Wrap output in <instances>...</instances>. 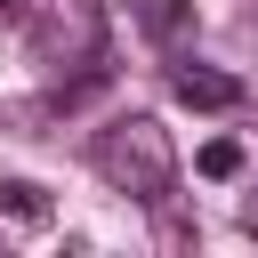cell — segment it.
<instances>
[{
  "label": "cell",
  "instance_id": "3",
  "mask_svg": "<svg viewBox=\"0 0 258 258\" xmlns=\"http://www.w3.org/2000/svg\"><path fill=\"white\" fill-rule=\"evenodd\" d=\"M169 89H177V105H194V113H234L242 105V81L234 73H218V64H169Z\"/></svg>",
  "mask_w": 258,
  "mask_h": 258
},
{
  "label": "cell",
  "instance_id": "5",
  "mask_svg": "<svg viewBox=\"0 0 258 258\" xmlns=\"http://www.w3.org/2000/svg\"><path fill=\"white\" fill-rule=\"evenodd\" d=\"M0 210H8L16 226H48V194H40V185H24V177H8V185H0Z\"/></svg>",
  "mask_w": 258,
  "mask_h": 258
},
{
  "label": "cell",
  "instance_id": "2",
  "mask_svg": "<svg viewBox=\"0 0 258 258\" xmlns=\"http://www.w3.org/2000/svg\"><path fill=\"white\" fill-rule=\"evenodd\" d=\"M24 32L40 64H89L105 48V8L97 0H24Z\"/></svg>",
  "mask_w": 258,
  "mask_h": 258
},
{
  "label": "cell",
  "instance_id": "4",
  "mask_svg": "<svg viewBox=\"0 0 258 258\" xmlns=\"http://www.w3.org/2000/svg\"><path fill=\"white\" fill-rule=\"evenodd\" d=\"M185 8H194V0H129L137 32H153V40H177V32H185Z\"/></svg>",
  "mask_w": 258,
  "mask_h": 258
},
{
  "label": "cell",
  "instance_id": "1",
  "mask_svg": "<svg viewBox=\"0 0 258 258\" xmlns=\"http://www.w3.org/2000/svg\"><path fill=\"white\" fill-rule=\"evenodd\" d=\"M97 177H105L113 194H129V202H161V194L177 185V145H169V129H161L153 113H121V121L97 137Z\"/></svg>",
  "mask_w": 258,
  "mask_h": 258
},
{
  "label": "cell",
  "instance_id": "6",
  "mask_svg": "<svg viewBox=\"0 0 258 258\" xmlns=\"http://www.w3.org/2000/svg\"><path fill=\"white\" fill-rule=\"evenodd\" d=\"M242 161H250V153H242V137H210V145L194 153V169H202V177H242Z\"/></svg>",
  "mask_w": 258,
  "mask_h": 258
}]
</instances>
